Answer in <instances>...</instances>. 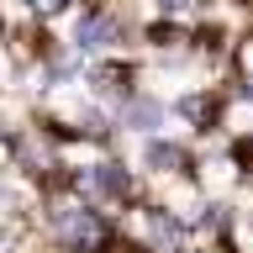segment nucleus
<instances>
[{"instance_id": "39448f33", "label": "nucleus", "mask_w": 253, "mask_h": 253, "mask_svg": "<svg viewBox=\"0 0 253 253\" xmlns=\"http://www.w3.org/2000/svg\"><path fill=\"white\" fill-rule=\"evenodd\" d=\"M148 227H153V237H158V248H179V221H169V216H158V211H153V216H148Z\"/></svg>"}, {"instance_id": "20e7f679", "label": "nucleus", "mask_w": 253, "mask_h": 253, "mask_svg": "<svg viewBox=\"0 0 253 253\" xmlns=\"http://www.w3.org/2000/svg\"><path fill=\"white\" fill-rule=\"evenodd\" d=\"M158 116H164L158 100H132V106H126V126H137V132H153Z\"/></svg>"}, {"instance_id": "423d86ee", "label": "nucleus", "mask_w": 253, "mask_h": 253, "mask_svg": "<svg viewBox=\"0 0 253 253\" xmlns=\"http://www.w3.org/2000/svg\"><path fill=\"white\" fill-rule=\"evenodd\" d=\"M148 164H153V169H174V164H179V148H174V142H148Z\"/></svg>"}, {"instance_id": "f257e3e1", "label": "nucleus", "mask_w": 253, "mask_h": 253, "mask_svg": "<svg viewBox=\"0 0 253 253\" xmlns=\"http://www.w3.org/2000/svg\"><path fill=\"white\" fill-rule=\"evenodd\" d=\"M58 232L69 248H100L106 243V227H100V216L95 211H84V206H63L58 211Z\"/></svg>"}, {"instance_id": "0eeeda50", "label": "nucleus", "mask_w": 253, "mask_h": 253, "mask_svg": "<svg viewBox=\"0 0 253 253\" xmlns=\"http://www.w3.org/2000/svg\"><path fill=\"white\" fill-rule=\"evenodd\" d=\"M32 5H37V11H63L69 0H32Z\"/></svg>"}, {"instance_id": "7ed1b4c3", "label": "nucleus", "mask_w": 253, "mask_h": 253, "mask_svg": "<svg viewBox=\"0 0 253 253\" xmlns=\"http://www.w3.org/2000/svg\"><path fill=\"white\" fill-rule=\"evenodd\" d=\"M90 185L100 190V195H126V174H122V164H100V169L90 174Z\"/></svg>"}, {"instance_id": "6e6552de", "label": "nucleus", "mask_w": 253, "mask_h": 253, "mask_svg": "<svg viewBox=\"0 0 253 253\" xmlns=\"http://www.w3.org/2000/svg\"><path fill=\"white\" fill-rule=\"evenodd\" d=\"M164 5H169V11H185V5H190V0H164Z\"/></svg>"}, {"instance_id": "f03ea898", "label": "nucleus", "mask_w": 253, "mask_h": 253, "mask_svg": "<svg viewBox=\"0 0 253 253\" xmlns=\"http://www.w3.org/2000/svg\"><path fill=\"white\" fill-rule=\"evenodd\" d=\"M111 37H116V21H111L106 11H90L84 21H79V32H74V42L90 53V47H111Z\"/></svg>"}]
</instances>
